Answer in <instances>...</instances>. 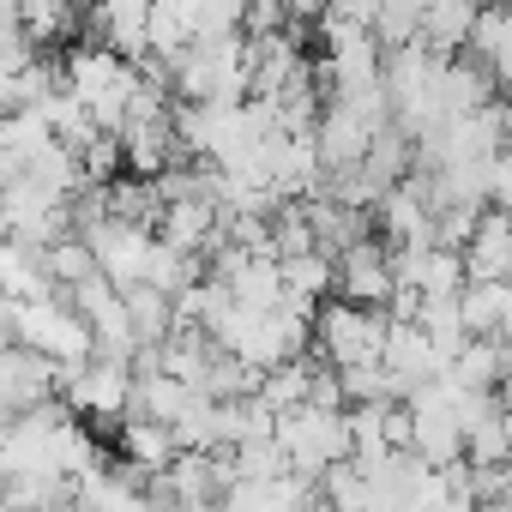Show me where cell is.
I'll return each instance as SVG.
<instances>
[{
    "label": "cell",
    "instance_id": "obj_3",
    "mask_svg": "<svg viewBox=\"0 0 512 512\" xmlns=\"http://www.w3.org/2000/svg\"><path fill=\"white\" fill-rule=\"evenodd\" d=\"M61 356L25 344V338H7V356H0V410L7 416H25L49 398H61Z\"/></svg>",
    "mask_w": 512,
    "mask_h": 512
},
{
    "label": "cell",
    "instance_id": "obj_14",
    "mask_svg": "<svg viewBox=\"0 0 512 512\" xmlns=\"http://www.w3.org/2000/svg\"><path fill=\"white\" fill-rule=\"evenodd\" d=\"M284 7H290V19H296V25H314V19H326V13H332V0H284Z\"/></svg>",
    "mask_w": 512,
    "mask_h": 512
},
{
    "label": "cell",
    "instance_id": "obj_13",
    "mask_svg": "<svg viewBox=\"0 0 512 512\" xmlns=\"http://www.w3.org/2000/svg\"><path fill=\"white\" fill-rule=\"evenodd\" d=\"M380 7H386V0H332V13L338 19H356V25H374Z\"/></svg>",
    "mask_w": 512,
    "mask_h": 512
},
{
    "label": "cell",
    "instance_id": "obj_6",
    "mask_svg": "<svg viewBox=\"0 0 512 512\" xmlns=\"http://www.w3.org/2000/svg\"><path fill=\"white\" fill-rule=\"evenodd\" d=\"M374 139H380V133H374L344 97H332L326 115H320V127H314V145H320L326 169H350V163H362V157L374 151Z\"/></svg>",
    "mask_w": 512,
    "mask_h": 512
},
{
    "label": "cell",
    "instance_id": "obj_11",
    "mask_svg": "<svg viewBox=\"0 0 512 512\" xmlns=\"http://www.w3.org/2000/svg\"><path fill=\"white\" fill-rule=\"evenodd\" d=\"M49 272L61 278V290H73V284H85V278H97L103 272V260H97V247L73 229V235H61L55 247H49Z\"/></svg>",
    "mask_w": 512,
    "mask_h": 512
},
{
    "label": "cell",
    "instance_id": "obj_2",
    "mask_svg": "<svg viewBox=\"0 0 512 512\" xmlns=\"http://www.w3.org/2000/svg\"><path fill=\"white\" fill-rule=\"evenodd\" d=\"M314 338H320V356H326V362L356 368V362H380V356H386L392 320H386V308H368V302L338 296V302H320Z\"/></svg>",
    "mask_w": 512,
    "mask_h": 512
},
{
    "label": "cell",
    "instance_id": "obj_10",
    "mask_svg": "<svg viewBox=\"0 0 512 512\" xmlns=\"http://www.w3.org/2000/svg\"><path fill=\"white\" fill-rule=\"evenodd\" d=\"M284 284H290V296L296 302H308V308H320L332 290H338V260L326 247H308V253H290L284 260Z\"/></svg>",
    "mask_w": 512,
    "mask_h": 512
},
{
    "label": "cell",
    "instance_id": "obj_1",
    "mask_svg": "<svg viewBox=\"0 0 512 512\" xmlns=\"http://www.w3.org/2000/svg\"><path fill=\"white\" fill-rule=\"evenodd\" d=\"M278 440L290 452V464L302 476H326L338 458L356 452V434H350V410H332V404H296V410H278Z\"/></svg>",
    "mask_w": 512,
    "mask_h": 512
},
{
    "label": "cell",
    "instance_id": "obj_5",
    "mask_svg": "<svg viewBox=\"0 0 512 512\" xmlns=\"http://www.w3.org/2000/svg\"><path fill=\"white\" fill-rule=\"evenodd\" d=\"M151 13H157V0H97L85 13V25H91V43H109V49L145 61L151 55Z\"/></svg>",
    "mask_w": 512,
    "mask_h": 512
},
{
    "label": "cell",
    "instance_id": "obj_4",
    "mask_svg": "<svg viewBox=\"0 0 512 512\" xmlns=\"http://www.w3.org/2000/svg\"><path fill=\"white\" fill-rule=\"evenodd\" d=\"M338 296L368 302V308H392L398 302V266H392V241L368 235L356 247L338 253Z\"/></svg>",
    "mask_w": 512,
    "mask_h": 512
},
{
    "label": "cell",
    "instance_id": "obj_12",
    "mask_svg": "<svg viewBox=\"0 0 512 512\" xmlns=\"http://www.w3.org/2000/svg\"><path fill=\"white\" fill-rule=\"evenodd\" d=\"M422 19H428V0H386L380 19H374V37H380L386 49L422 43Z\"/></svg>",
    "mask_w": 512,
    "mask_h": 512
},
{
    "label": "cell",
    "instance_id": "obj_9",
    "mask_svg": "<svg viewBox=\"0 0 512 512\" xmlns=\"http://www.w3.org/2000/svg\"><path fill=\"white\" fill-rule=\"evenodd\" d=\"M482 0H428V19H422V43L440 55H464L470 31H476Z\"/></svg>",
    "mask_w": 512,
    "mask_h": 512
},
{
    "label": "cell",
    "instance_id": "obj_7",
    "mask_svg": "<svg viewBox=\"0 0 512 512\" xmlns=\"http://www.w3.org/2000/svg\"><path fill=\"white\" fill-rule=\"evenodd\" d=\"M380 235L392 241V247H422V241H440V211L410 187V181H398L386 199H380Z\"/></svg>",
    "mask_w": 512,
    "mask_h": 512
},
{
    "label": "cell",
    "instance_id": "obj_8",
    "mask_svg": "<svg viewBox=\"0 0 512 512\" xmlns=\"http://www.w3.org/2000/svg\"><path fill=\"white\" fill-rule=\"evenodd\" d=\"M464 266H470V284H488V278H512V217L500 205L482 211L470 247H464Z\"/></svg>",
    "mask_w": 512,
    "mask_h": 512
},
{
    "label": "cell",
    "instance_id": "obj_15",
    "mask_svg": "<svg viewBox=\"0 0 512 512\" xmlns=\"http://www.w3.org/2000/svg\"><path fill=\"white\" fill-rule=\"evenodd\" d=\"M500 398L512 404V338H506V380H500Z\"/></svg>",
    "mask_w": 512,
    "mask_h": 512
}]
</instances>
